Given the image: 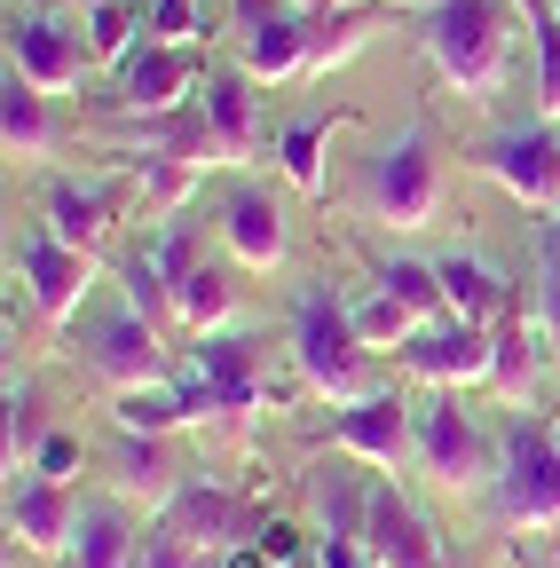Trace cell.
I'll use <instances>...</instances> for the list:
<instances>
[{"label":"cell","instance_id":"obj_15","mask_svg":"<svg viewBox=\"0 0 560 568\" xmlns=\"http://www.w3.org/2000/svg\"><path fill=\"white\" fill-rule=\"evenodd\" d=\"M364 545H371L379 568H450L435 521L418 514L395 481H364Z\"/></svg>","mask_w":560,"mask_h":568},{"label":"cell","instance_id":"obj_16","mask_svg":"<svg viewBox=\"0 0 560 568\" xmlns=\"http://www.w3.org/2000/svg\"><path fill=\"white\" fill-rule=\"evenodd\" d=\"M222 245H230V261L253 268V276L285 268V253H293V222H285V205H276V190L237 182V190L222 197Z\"/></svg>","mask_w":560,"mask_h":568},{"label":"cell","instance_id":"obj_48","mask_svg":"<svg viewBox=\"0 0 560 568\" xmlns=\"http://www.w3.org/2000/svg\"><path fill=\"white\" fill-rule=\"evenodd\" d=\"M80 9H95V0H80Z\"/></svg>","mask_w":560,"mask_h":568},{"label":"cell","instance_id":"obj_49","mask_svg":"<svg viewBox=\"0 0 560 568\" xmlns=\"http://www.w3.org/2000/svg\"><path fill=\"white\" fill-rule=\"evenodd\" d=\"M552 9H560V0H552Z\"/></svg>","mask_w":560,"mask_h":568},{"label":"cell","instance_id":"obj_17","mask_svg":"<svg viewBox=\"0 0 560 568\" xmlns=\"http://www.w3.org/2000/svg\"><path fill=\"white\" fill-rule=\"evenodd\" d=\"M80 506L88 497H72V481H48V474H9V537L40 560L72 552V529H80Z\"/></svg>","mask_w":560,"mask_h":568},{"label":"cell","instance_id":"obj_9","mask_svg":"<svg viewBox=\"0 0 560 568\" xmlns=\"http://www.w3.org/2000/svg\"><path fill=\"white\" fill-rule=\"evenodd\" d=\"M230 32H237V71L261 88L308 80V48H316V17H301L293 0H230Z\"/></svg>","mask_w":560,"mask_h":568},{"label":"cell","instance_id":"obj_13","mask_svg":"<svg viewBox=\"0 0 560 568\" xmlns=\"http://www.w3.org/2000/svg\"><path fill=\"white\" fill-rule=\"evenodd\" d=\"M474 166L498 182L513 205H529V213H552V205H560V134H552V119L498 126V134L474 151Z\"/></svg>","mask_w":560,"mask_h":568},{"label":"cell","instance_id":"obj_45","mask_svg":"<svg viewBox=\"0 0 560 568\" xmlns=\"http://www.w3.org/2000/svg\"><path fill=\"white\" fill-rule=\"evenodd\" d=\"M301 17H332V9H347V0H293Z\"/></svg>","mask_w":560,"mask_h":568},{"label":"cell","instance_id":"obj_28","mask_svg":"<svg viewBox=\"0 0 560 568\" xmlns=\"http://www.w3.org/2000/svg\"><path fill=\"white\" fill-rule=\"evenodd\" d=\"M498 332V355H489V395H498L506 410H529V387H537V316H506V324H489Z\"/></svg>","mask_w":560,"mask_h":568},{"label":"cell","instance_id":"obj_25","mask_svg":"<svg viewBox=\"0 0 560 568\" xmlns=\"http://www.w3.org/2000/svg\"><path fill=\"white\" fill-rule=\"evenodd\" d=\"M435 268H442L450 316H466V324H506V316H513V276L489 268L481 253H442Z\"/></svg>","mask_w":560,"mask_h":568},{"label":"cell","instance_id":"obj_20","mask_svg":"<svg viewBox=\"0 0 560 568\" xmlns=\"http://www.w3.org/2000/svg\"><path fill=\"white\" fill-rule=\"evenodd\" d=\"M111 134H119V151H134V159H190V166H205V174L222 166L214 126H205L197 103H182V111H151V119H119Z\"/></svg>","mask_w":560,"mask_h":568},{"label":"cell","instance_id":"obj_4","mask_svg":"<svg viewBox=\"0 0 560 568\" xmlns=\"http://www.w3.org/2000/svg\"><path fill=\"white\" fill-rule=\"evenodd\" d=\"M418 48H427L435 80L450 95H466V103H489L506 88V71H513V32H506L498 0H435Z\"/></svg>","mask_w":560,"mask_h":568},{"label":"cell","instance_id":"obj_24","mask_svg":"<svg viewBox=\"0 0 560 568\" xmlns=\"http://www.w3.org/2000/svg\"><path fill=\"white\" fill-rule=\"evenodd\" d=\"M63 560H72V568H134V560H143V529H134V514L119 506V497H88Z\"/></svg>","mask_w":560,"mask_h":568},{"label":"cell","instance_id":"obj_14","mask_svg":"<svg viewBox=\"0 0 560 568\" xmlns=\"http://www.w3.org/2000/svg\"><path fill=\"white\" fill-rule=\"evenodd\" d=\"M205 88V55L197 40H143L126 63H119V88H111V111L119 119H151V111H182L190 95Z\"/></svg>","mask_w":560,"mask_h":568},{"label":"cell","instance_id":"obj_6","mask_svg":"<svg viewBox=\"0 0 560 568\" xmlns=\"http://www.w3.org/2000/svg\"><path fill=\"white\" fill-rule=\"evenodd\" d=\"M80 347H88V372L126 395V387H166L182 364H174V347H166V324H151L134 301H111L80 324Z\"/></svg>","mask_w":560,"mask_h":568},{"label":"cell","instance_id":"obj_21","mask_svg":"<svg viewBox=\"0 0 560 568\" xmlns=\"http://www.w3.org/2000/svg\"><path fill=\"white\" fill-rule=\"evenodd\" d=\"M0 142H9L17 166H40L63 151V119H55V95H40L24 71H0Z\"/></svg>","mask_w":560,"mask_h":568},{"label":"cell","instance_id":"obj_43","mask_svg":"<svg viewBox=\"0 0 560 568\" xmlns=\"http://www.w3.org/2000/svg\"><path fill=\"white\" fill-rule=\"evenodd\" d=\"M537 261H560V205L537 222Z\"/></svg>","mask_w":560,"mask_h":568},{"label":"cell","instance_id":"obj_32","mask_svg":"<svg viewBox=\"0 0 560 568\" xmlns=\"http://www.w3.org/2000/svg\"><path fill=\"white\" fill-rule=\"evenodd\" d=\"M347 316H356V332H364V347H371V355H379V347L395 355V347H403V339H410L418 324H427L418 308H403L395 293H379V284H364V293H347Z\"/></svg>","mask_w":560,"mask_h":568},{"label":"cell","instance_id":"obj_22","mask_svg":"<svg viewBox=\"0 0 560 568\" xmlns=\"http://www.w3.org/2000/svg\"><path fill=\"white\" fill-rule=\"evenodd\" d=\"M166 514H174V521H182V529H190V537H197L205 552H230V545H253V521H261V514L245 506L237 489H214V481H182Z\"/></svg>","mask_w":560,"mask_h":568},{"label":"cell","instance_id":"obj_23","mask_svg":"<svg viewBox=\"0 0 560 568\" xmlns=\"http://www.w3.org/2000/svg\"><path fill=\"white\" fill-rule=\"evenodd\" d=\"M245 316V293H237V276L230 261H197L182 284H174V332L182 339H205V332H230Z\"/></svg>","mask_w":560,"mask_h":568},{"label":"cell","instance_id":"obj_34","mask_svg":"<svg viewBox=\"0 0 560 568\" xmlns=\"http://www.w3.org/2000/svg\"><path fill=\"white\" fill-rule=\"evenodd\" d=\"M80 24H88L95 63H126L143 48V0H95V9H80Z\"/></svg>","mask_w":560,"mask_h":568},{"label":"cell","instance_id":"obj_39","mask_svg":"<svg viewBox=\"0 0 560 568\" xmlns=\"http://www.w3.org/2000/svg\"><path fill=\"white\" fill-rule=\"evenodd\" d=\"M134 568H214V560H205V545H197L174 514H159V521L143 529V560H134Z\"/></svg>","mask_w":560,"mask_h":568},{"label":"cell","instance_id":"obj_10","mask_svg":"<svg viewBox=\"0 0 560 568\" xmlns=\"http://www.w3.org/2000/svg\"><path fill=\"white\" fill-rule=\"evenodd\" d=\"M9 71H24L40 95L88 88V71H95L88 24L63 17V9H24V17H9Z\"/></svg>","mask_w":560,"mask_h":568},{"label":"cell","instance_id":"obj_44","mask_svg":"<svg viewBox=\"0 0 560 568\" xmlns=\"http://www.w3.org/2000/svg\"><path fill=\"white\" fill-rule=\"evenodd\" d=\"M214 568H276V560H268V552H261V545H230V552H222V560H214Z\"/></svg>","mask_w":560,"mask_h":568},{"label":"cell","instance_id":"obj_37","mask_svg":"<svg viewBox=\"0 0 560 568\" xmlns=\"http://www.w3.org/2000/svg\"><path fill=\"white\" fill-rule=\"evenodd\" d=\"M222 9L214 0H143V40H214Z\"/></svg>","mask_w":560,"mask_h":568},{"label":"cell","instance_id":"obj_33","mask_svg":"<svg viewBox=\"0 0 560 568\" xmlns=\"http://www.w3.org/2000/svg\"><path fill=\"white\" fill-rule=\"evenodd\" d=\"M111 426L119 435H174V426H190V410H182L174 379L166 387H126V395H111Z\"/></svg>","mask_w":560,"mask_h":568},{"label":"cell","instance_id":"obj_50","mask_svg":"<svg viewBox=\"0 0 560 568\" xmlns=\"http://www.w3.org/2000/svg\"><path fill=\"white\" fill-rule=\"evenodd\" d=\"M308 568H316V560H308Z\"/></svg>","mask_w":560,"mask_h":568},{"label":"cell","instance_id":"obj_41","mask_svg":"<svg viewBox=\"0 0 560 568\" xmlns=\"http://www.w3.org/2000/svg\"><path fill=\"white\" fill-rule=\"evenodd\" d=\"M88 466V450H80V435H55V426H48V443L32 450V466L24 474H48V481H72Z\"/></svg>","mask_w":560,"mask_h":568},{"label":"cell","instance_id":"obj_5","mask_svg":"<svg viewBox=\"0 0 560 568\" xmlns=\"http://www.w3.org/2000/svg\"><path fill=\"white\" fill-rule=\"evenodd\" d=\"M489 506L513 529H560V426L537 410H513L498 435V481Z\"/></svg>","mask_w":560,"mask_h":568},{"label":"cell","instance_id":"obj_18","mask_svg":"<svg viewBox=\"0 0 560 568\" xmlns=\"http://www.w3.org/2000/svg\"><path fill=\"white\" fill-rule=\"evenodd\" d=\"M261 80H245V71L230 63V71H205V95H197V111H205V126H214V151H222V166H245L261 142H268V126H261V95H253Z\"/></svg>","mask_w":560,"mask_h":568},{"label":"cell","instance_id":"obj_31","mask_svg":"<svg viewBox=\"0 0 560 568\" xmlns=\"http://www.w3.org/2000/svg\"><path fill=\"white\" fill-rule=\"evenodd\" d=\"M513 9H521V24H529V40H537V80H529L537 119L560 126V9H552V0H513Z\"/></svg>","mask_w":560,"mask_h":568},{"label":"cell","instance_id":"obj_36","mask_svg":"<svg viewBox=\"0 0 560 568\" xmlns=\"http://www.w3.org/2000/svg\"><path fill=\"white\" fill-rule=\"evenodd\" d=\"M379 32V17L371 9H332V17H316V48H308V80H324V71L339 63V55H356L364 40Z\"/></svg>","mask_w":560,"mask_h":568},{"label":"cell","instance_id":"obj_47","mask_svg":"<svg viewBox=\"0 0 560 568\" xmlns=\"http://www.w3.org/2000/svg\"><path fill=\"white\" fill-rule=\"evenodd\" d=\"M379 9H435V0H379Z\"/></svg>","mask_w":560,"mask_h":568},{"label":"cell","instance_id":"obj_26","mask_svg":"<svg viewBox=\"0 0 560 568\" xmlns=\"http://www.w3.org/2000/svg\"><path fill=\"white\" fill-rule=\"evenodd\" d=\"M339 126H356V111H308V119H293L276 134V166H285V182L301 197H324V151H332Z\"/></svg>","mask_w":560,"mask_h":568},{"label":"cell","instance_id":"obj_19","mask_svg":"<svg viewBox=\"0 0 560 568\" xmlns=\"http://www.w3.org/2000/svg\"><path fill=\"white\" fill-rule=\"evenodd\" d=\"M40 222H48L63 245L103 253V237L119 230V190H111V182H80V174H55V182L40 190Z\"/></svg>","mask_w":560,"mask_h":568},{"label":"cell","instance_id":"obj_2","mask_svg":"<svg viewBox=\"0 0 560 568\" xmlns=\"http://www.w3.org/2000/svg\"><path fill=\"white\" fill-rule=\"evenodd\" d=\"M174 395H182L190 426H245L268 403V339L245 332V324L205 332V339H182Z\"/></svg>","mask_w":560,"mask_h":568},{"label":"cell","instance_id":"obj_46","mask_svg":"<svg viewBox=\"0 0 560 568\" xmlns=\"http://www.w3.org/2000/svg\"><path fill=\"white\" fill-rule=\"evenodd\" d=\"M521 568H552V560H544V552H537V545H521Z\"/></svg>","mask_w":560,"mask_h":568},{"label":"cell","instance_id":"obj_40","mask_svg":"<svg viewBox=\"0 0 560 568\" xmlns=\"http://www.w3.org/2000/svg\"><path fill=\"white\" fill-rule=\"evenodd\" d=\"M253 545H261L276 568H308V529L285 521V514H261V521H253Z\"/></svg>","mask_w":560,"mask_h":568},{"label":"cell","instance_id":"obj_3","mask_svg":"<svg viewBox=\"0 0 560 568\" xmlns=\"http://www.w3.org/2000/svg\"><path fill=\"white\" fill-rule=\"evenodd\" d=\"M450 205V159H442V134L427 119L395 126L379 151L364 159V213L379 230H435Z\"/></svg>","mask_w":560,"mask_h":568},{"label":"cell","instance_id":"obj_12","mask_svg":"<svg viewBox=\"0 0 560 568\" xmlns=\"http://www.w3.org/2000/svg\"><path fill=\"white\" fill-rule=\"evenodd\" d=\"M324 443H332L339 458H364V466L395 474L403 458H418V403L395 395V387H371V395L339 403V410L324 418Z\"/></svg>","mask_w":560,"mask_h":568},{"label":"cell","instance_id":"obj_7","mask_svg":"<svg viewBox=\"0 0 560 568\" xmlns=\"http://www.w3.org/2000/svg\"><path fill=\"white\" fill-rule=\"evenodd\" d=\"M9 268H17L24 301H32L48 324H72V316L95 301V276H103V261H95L88 245H63L48 222H24V230L9 237Z\"/></svg>","mask_w":560,"mask_h":568},{"label":"cell","instance_id":"obj_30","mask_svg":"<svg viewBox=\"0 0 560 568\" xmlns=\"http://www.w3.org/2000/svg\"><path fill=\"white\" fill-rule=\"evenodd\" d=\"M371 284L379 293H395L403 308H418V316H450V293H442V268L435 261H410V253H371Z\"/></svg>","mask_w":560,"mask_h":568},{"label":"cell","instance_id":"obj_42","mask_svg":"<svg viewBox=\"0 0 560 568\" xmlns=\"http://www.w3.org/2000/svg\"><path fill=\"white\" fill-rule=\"evenodd\" d=\"M537 332L560 355V261H537Z\"/></svg>","mask_w":560,"mask_h":568},{"label":"cell","instance_id":"obj_38","mask_svg":"<svg viewBox=\"0 0 560 568\" xmlns=\"http://www.w3.org/2000/svg\"><path fill=\"white\" fill-rule=\"evenodd\" d=\"M0 410H9V474H24V466H32V450L48 443V418H40V387H32V379H9Z\"/></svg>","mask_w":560,"mask_h":568},{"label":"cell","instance_id":"obj_35","mask_svg":"<svg viewBox=\"0 0 560 568\" xmlns=\"http://www.w3.org/2000/svg\"><path fill=\"white\" fill-rule=\"evenodd\" d=\"M119 301H134L151 324H174V284H166V268L151 261V245H134V253L119 261Z\"/></svg>","mask_w":560,"mask_h":568},{"label":"cell","instance_id":"obj_11","mask_svg":"<svg viewBox=\"0 0 560 568\" xmlns=\"http://www.w3.org/2000/svg\"><path fill=\"white\" fill-rule=\"evenodd\" d=\"M489 355H498V332H489V324L435 316V324H418V332L395 347V364H403L418 387H435V395H466V387H489Z\"/></svg>","mask_w":560,"mask_h":568},{"label":"cell","instance_id":"obj_27","mask_svg":"<svg viewBox=\"0 0 560 568\" xmlns=\"http://www.w3.org/2000/svg\"><path fill=\"white\" fill-rule=\"evenodd\" d=\"M111 481H119V497H159V506H174V450H166V435H119L111 443Z\"/></svg>","mask_w":560,"mask_h":568},{"label":"cell","instance_id":"obj_8","mask_svg":"<svg viewBox=\"0 0 560 568\" xmlns=\"http://www.w3.org/2000/svg\"><path fill=\"white\" fill-rule=\"evenodd\" d=\"M418 474L435 489H489L498 481V443L481 435V418L466 410V395H427L418 403Z\"/></svg>","mask_w":560,"mask_h":568},{"label":"cell","instance_id":"obj_1","mask_svg":"<svg viewBox=\"0 0 560 568\" xmlns=\"http://www.w3.org/2000/svg\"><path fill=\"white\" fill-rule=\"evenodd\" d=\"M285 347H293V372L308 395L324 403H356L371 395V347L356 332V316H347V293L332 276H301L293 284V308H285Z\"/></svg>","mask_w":560,"mask_h":568},{"label":"cell","instance_id":"obj_29","mask_svg":"<svg viewBox=\"0 0 560 568\" xmlns=\"http://www.w3.org/2000/svg\"><path fill=\"white\" fill-rule=\"evenodd\" d=\"M119 159L134 166V190H143L151 222H182L190 197H197V182H205V166H190V159H134V151H119Z\"/></svg>","mask_w":560,"mask_h":568}]
</instances>
